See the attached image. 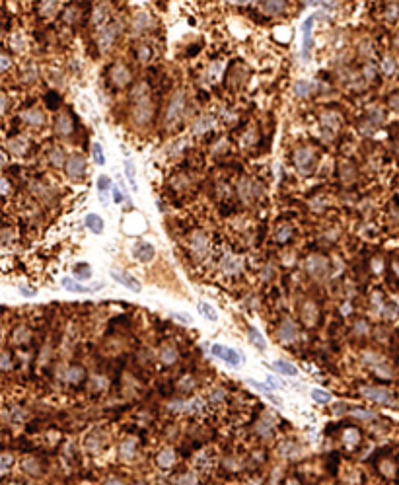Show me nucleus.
Here are the masks:
<instances>
[{
	"label": "nucleus",
	"mask_w": 399,
	"mask_h": 485,
	"mask_svg": "<svg viewBox=\"0 0 399 485\" xmlns=\"http://www.w3.org/2000/svg\"><path fill=\"white\" fill-rule=\"evenodd\" d=\"M294 164L300 173H310L316 166V154L312 148H298L294 152Z\"/></svg>",
	"instance_id": "obj_1"
},
{
	"label": "nucleus",
	"mask_w": 399,
	"mask_h": 485,
	"mask_svg": "<svg viewBox=\"0 0 399 485\" xmlns=\"http://www.w3.org/2000/svg\"><path fill=\"white\" fill-rule=\"evenodd\" d=\"M183 109H185V94L183 92H176V96L172 98V102L168 105V111H166V123L168 125H174L181 117Z\"/></svg>",
	"instance_id": "obj_2"
},
{
	"label": "nucleus",
	"mask_w": 399,
	"mask_h": 485,
	"mask_svg": "<svg viewBox=\"0 0 399 485\" xmlns=\"http://www.w3.org/2000/svg\"><path fill=\"white\" fill-rule=\"evenodd\" d=\"M212 355L214 357H218L220 360H224L226 364H230V366H239L241 364V355L236 351V349H230V347H226V345H212Z\"/></svg>",
	"instance_id": "obj_3"
},
{
	"label": "nucleus",
	"mask_w": 399,
	"mask_h": 485,
	"mask_svg": "<svg viewBox=\"0 0 399 485\" xmlns=\"http://www.w3.org/2000/svg\"><path fill=\"white\" fill-rule=\"evenodd\" d=\"M362 396L368 398L370 401H376V403H382V405H392L394 403V394L388 390V388H362Z\"/></svg>",
	"instance_id": "obj_4"
},
{
	"label": "nucleus",
	"mask_w": 399,
	"mask_h": 485,
	"mask_svg": "<svg viewBox=\"0 0 399 485\" xmlns=\"http://www.w3.org/2000/svg\"><path fill=\"white\" fill-rule=\"evenodd\" d=\"M327 267H329V263H327V259H325L323 255H310V257H308L306 269H308V273H310L312 277H316V279L325 277Z\"/></svg>",
	"instance_id": "obj_5"
},
{
	"label": "nucleus",
	"mask_w": 399,
	"mask_h": 485,
	"mask_svg": "<svg viewBox=\"0 0 399 485\" xmlns=\"http://www.w3.org/2000/svg\"><path fill=\"white\" fill-rule=\"evenodd\" d=\"M133 255H135V259H137V261H140V263H148V261H152V259H154L156 250H154V246H152L150 242H137V244L133 246Z\"/></svg>",
	"instance_id": "obj_6"
},
{
	"label": "nucleus",
	"mask_w": 399,
	"mask_h": 485,
	"mask_svg": "<svg viewBox=\"0 0 399 485\" xmlns=\"http://www.w3.org/2000/svg\"><path fill=\"white\" fill-rule=\"evenodd\" d=\"M277 337H279V341H282V343H292V341H296V339H298V327H296V323L292 322V320H284V322L280 323V327H279Z\"/></svg>",
	"instance_id": "obj_7"
},
{
	"label": "nucleus",
	"mask_w": 399,
	"mask_h": 485,
	"mask_svg": "<svg viewBox=\"0 0 399 485\" xmlns=\"http://www.w3.org/2000/svg\"><path fill=\"white\" fill-rule=\"evenodd\" d=\"M62 287H64L66 291H70V293H80V295H86V293H96L98 289H101V287H103V283H98V285H94V287H86V285L78 283V281H76V279H72V277H64V279H62Z\"/></svg>",
	"instance_id": "obj_8"
},
{
	"label": "nucleus",
	"mask_w": 399,
	"mask_h": 485,
	"mask_svg": "<svg viewBox=\"0 0 399 485\" xmlns=\"http://www.w3.org/2000/svg\"><path fill=\"white\" fill-rule=\"evenodd\" d=\"M191 252L197 259H202L206 253H208V240L204 238L202 232H195L191 236Z\"/></svg>",
	"instance_id": "obj_9"
},
{
	"label": "nucleus",
	"mask_w": 399,
	"mask_h": 485,
	"mask_svg": "<svg viewBox=\"0 0 399 485\" xmlns=\"http://www.w3.org/2000/svg\"><path fill=\"white\" fill-rule=\"evenodd\" d=\"M133 117H135V121H137V123L146 125V123H148V119L152 117V105H150V100L140 102V104H135V107H133Z\"/></svg>",
	"instance_id": "obj_10"
},
{
	"label": "nucleus",
	"mask_w": 399,
	"mask_h": 485,
	"mask_svg": "<svg viewBox=\"0 0 399 485\" xmlns=\"http://www.w3.org/2000/svg\"><path fill=\"white\" fill-rule=\"evenodd\" d=\"M84 171H86V160H84V156L74 154V156L68 158V162H66V173L70 177H80Z\"/></svg>",
	"instance_id": "obj_11"
},
{
	"label": "nucleus",
	"mask_w": 399,
	"mask_h": 485,
	"mask_svg": "<svg viewBox=\"0 0 399 485\" xmlns=\"http://www.w3.org/2000/svg\"><path fill=\"white\" fill-rule=\"evenodd\" d=\"M115 35H117V27H115L113 23H105V25L100 29V37H98L100 47H101V49H109V47L113 45V41H115Z\"/></svg>",
	"instance_id": "obj_12"
},
{
	"label": "nucleus",
	"mask_w": 399,
	"mask_h": 485,
	"mask_svg": "<svg viewBox=\"0 0 399 485\" xmlns=\"http://www.w3.org/2000/svg\"><path fill=\"white\" fill-rule=\"evenodd\" d=\"M111 80H113V84H117V86H127V84L131 82V72H129V68H127L125 64L117 63V64L111 68Z\"/></svg>",
	"instance_id": "obj_13"
},
{
	"label": "nucleus",
	"mask_w": 399,
	"mask_h": 485,
	"mask_svg": "<svg viewBox=\"0 0 399 485\" xmlns=\"http://www.w3.org/2000/svg\"><path fill=\"white\" fill-rule=\"evenodd\" d=\"M111 277L119 283V285H123V287H127L129 291H133V293H140V283L135 279V277H131L129 273H119V271H111Z\"/></svg>",
	"instance_id": "obj_14"
},
{
	"label": "nucleus",
	"mask_w": 399,
	"mask_h": 485,
	"mask_svg": "<svg viewBox=\"0 0 399 485\" xmlns=\"http://www.w3.org/2000/svg\"><path fill=\"white\" fill-rule=\"evenodd\" d=\"M321 123H323V129H327V135H329V139H331V133H335V131L339 129V115L333 113V111H325V113L321 115ZM327 135H325V137H327Z\"/></svg>",
	"instance_id": "obj_15"
},
{
	"label": "nucleus",
	"mask_w": 399,
	"mask_h": 485,
	"mask_svg": "<svg viewBox=\"0 0 399 485\" xmlns=\"http://www.w3.org/2000/svg\"><path fill=\"white\" fill-rule=\"evenodd\" d=\"M86 226L90 228V232H94V234H101L103 232V228H105V224H103V218L100 216V214H88L86 216Z\"/></svg>",
	"instance_id": "obj_16"
},
{
	"label": "nucleus",
	"mask_w": 399,
	"mask_h": 485,
	"mask_svg": "<svg viewBox=\"0 0 399 485\" xmlns=\"http://www.w3.org/2000/svg\"><path fill=\"white\" fill-rule=\"evenodd\" d=\"M131 100H133V104H140V102H146V100H150V96H148V86L142 82V84H137L135 88H133V92H131Z\"/></svg>",
	"instance_id": "obj_17"
},
{
	"label": "nucleus",
	"mask_w": 399,
	"mask_h": 485,
	"mask_svg": "<svg viewBox=\"0 0 399 485\" xmlns=\"http://www.w3.org/2000/svg\"><path fill=\"white\" fill-rule=\"evenodd\" d=\"M21 119L29 125H43L45 123V115L39 111V109H27L21 113Z\"/></svg>",
	"instance_id": "obj_18"
},
{
	"label": "nucleus",
	"mask_w": 399,
	"mask_h": 485,
	"mask_svg": "<svg viewBox=\"0 0 399 485\" xmlns=\"http://www.w3.org/2000/svg\"><path fill=\"white\" fill-rule=\"evenodd\" d=\"M55 131H57V133H59L60 137H66V135H70V133H72V121H70V117H68V115H60V117L57 119Z\"/></svg>",
	"instance_id": "obj_19"
},
{
	"label": "nucleus",
	"mask_w": 399,
	"mask_h": 485,
	"mask_svg": "<svg viewBox=\"0 0 399 485\" xmlns=\"http://www.w3.org/2000/svg\"><path fill=\"white\" fill-rule=\"evenodd\" d=\"M312 27H314V18H308L302 25V31H304V55L310 53V47H312Z\"/></svg>",
	"instance_id": "obj_20"
},
{
	"label": "nucleus",
	"mask_w": 399,
	"mask_h": 485,
	"mask_svg": "<svg viewBox=\"0 0 399 485\" xmlns=\"http://www.w3.org/2000/svg\"><path fill=\"white\" fill-rule=\"evenodd\" d=\"M125 175H127V181L131 185L133 191H139V185H137V169H135V164L131 160H125Z\"/></svg>",
	"instance_id": "obj_21"
},
{
	"label": "nucleus",
	"mask_w": 399,
	"mask_h": 485,
	"mask_svg": "<svg viewBox=\"0 0 399 485\" xmlns=\"http://www.w3.org/2000/svg\"><path fill=\"white\" fill-rule=\"evenodd\" d=\"M160 358H162V362H166V364L176 362V360H178V349H176L174 345H166V347H162V351H160Z\"/></svg>",
	"instance_id": "obj_22"
},
{
	"label": "nucleus",
	"mask_w": 399,
	"mask_h": 485,
	"mask_svg": "<svg viewBox=\"0 0 399 485\" xmlns=\"http://www.w3.org/2000/svg\"><path fill=\"white\" fill-rule=\"evenodd\" d=\"M84 368L82 366H70L68 370H66V374H64V378L70 382V384H78V382H82L84 380Z\"/></svg>",
	"instance_id": "obj_23"
},
{
	"label": "nucleus",
	"mask_w": 399,
	"mask_h": 485,
	"mask_svg": "<svg viewBox=\"0 0 399 485\" xmlns=\"http://www.w3.org/2000/svg\"><path fill=\"white\" fill-rule=\"evenodd\" d=\"M275 370L280 372V374H286V376H296L298 374V368L292 362H286V360H277L275 362Z\"/></svg>",
	"instance_id": "obj_24"
},
{
	"label": "nucleus",
	"mask_w": 399,
	"mask_h": 485,
	"mask_svg": "<svg viewBox=\"0 0 399 485\" xmlns=\"http://www.w3.org/2000/svg\"><path fill=\"white\" fill-rule=\"evenodd\" d=\"M154 21H152V18L146 14V12H139L137 16H135V21H133V25H135V29H146V27H150Z\"/></svg>",
	"instance_id": "obj_25"
},
{
	"label": "nucleus",
	"mask_w": 399,
	"mask_h": 485,
	"mask_svg": "<svg viewBox=\"0 0 399 485\" xmlns=\"http://www.w3.org/2000/svg\"><path fill=\"white\" fill-rule=\"evenodd\" d=\"M312 90H314L312 82H306V80H298V82L294 84V94H296L298 98H308V96L312 94Z\"/></svg>",
	"instance_id": "obj_26"
},
{
	"label": "nucleus",
	"mask_w": 399,
	"mask_h": 485,
	"mask_svg": "<svg viewBox=\"0 0 399 485\" xmlns=\"http://www.w3.org/2000/svg\"><path fill=\"white\" fill-rule=\"evenodd\" d=\"M90 277H92V269L88 263H78L74 267V279L76 281H88Z\"/></svg>",
	"instance_id": "obj_27"
},
{
	"label": "nucleus",
	"mask_w": 399,
	"mask_h": 485,
	"mask_svg": "<svg viewBox=\"0 0 399 485\" xmlns=\"http://www.w3.org/2000/svg\"><path fill=\"white\" fill-rule=\"evenodd\" d=\"M249 341L259 349V351H265L267 349V341H265V337L255 329V327H249Z\"/></svg>",
	"instance_id": "obj_28"
},
{
	"label": "nucleus",
	"mask_w": 399,
	"mask_h": 485,
	"mask_svg": "<svg viewBox=\"0 0 399 485\" xmlns=\"http://www.w3.org/2000/svg\"><path fill=\"white\" fill-rule=\"evenodd\" d=\"M302 318H304V322L308 323V325H314V323L318 322V308H316V304H306L304 306V314H302Z\"/></svg>",
	"instance_id": "obj_29"
},
{
	"label": "nucleus",
	"mask_w": 399,
	"mask_h": 485,
	"mask_svg": "<svg viewBox=\"0 0 399 485\" xmlns=\"http://www.w3.org/2000/svg\"><path fill=\"white\" fill-rule=\"evenodd\" d=\"M8 148H10L14 154H16V152H18V154H23L25 148H27V141H25L23 137H16V139H12V141L8 143Z\"/></svg>",
	"instance_id": "obj_30"
},
{
	"label": "nucleus",
	"mask_w": 399,
	"mask_h": 485,
	"mask_svg": "<svg viewBox=\"0 0 399 485\" xmlns=\"http://www.w3.org/2000/svg\"><path fill=\"white\" fill-rule=\"evenodd\" d=\"M92 158H94V162L98 166H103L105 164V154H103V148H101L100 143H94L92 145Z\"/></svg>",
	"instance_id": "obj_31"
},
{
	"label": "nucleus",
	"mask_w": 399,
	"mask_h": 485,
	"mask_svg": "<svg viewBox=\"0 0 399 485\" xmlns=\"http://www.w3.org/2000/svg\"><path fill=\"white\" fill-rule=\"evenodd\" d=\"M199 312L202 314V316H206L208 320H218V312L208 304V302H199Z\"/></svg>",
	"instance_id": "obj_32"
},
{
	"label": "nucleus",
	"mask_w": 399,
	"mask_h": 485,
	"mask_svg": "<svg viewBox=\"0 0 399 485\" xmlns=\"http://www.w3.org/2000/svg\"><path fill=\"white\" fill-rule=\"evenodd\" d=\"M312 400H316L318 403H329L331 401V394L323 392V390H312Z\"/></svg>",
	"instance_id": "obj_33"
},
{
	"label": "nucleus",
	"mask_w": 399,
	"mask_h": 485,
	"mask_svg": "<svg viewBox=\"0 0 399 485\" xmlns=\"http://www.w3.org/2000/svg\"><path fill=\"white\" fill-rule=\"evenodd\" d=\"M212 123H214V119H210V117H200L199 121L195 123V133H204V131H208L210 127H212Z\"/></svg>",
	"instance_id": "obj_34"
},
{
	"label": "nucleus",
	"mask_w": 399,
	"mask_h": 485,
	"mask_svg": "<svg viewBox=\"0 0 399 485\" xmlns=\"http://www.w3.org/2000/svg\"><path fill=\"white\" fill-rule=\"evenodd\" d=\"M284 6H286L284 2H265V4H263V10H265L267 14H277V12H280Z\"/></svg>",
	"instance_id": "obj_35"
},
{
	"label": "nucleus",
	"mask_w": 399,
	"mask_h": 485,
	"mask_svg": "<svg viewBox=\"0 0 399 485\" xmlns=\"http://www.w3.org/2000/svg\"><path fill=\"white\" fill-rule=\"evenodd\" d=\"M239 195H241V199L247 203V201H251V197H253V191H251V183L249 181H243L241 185H239Z\"/></svg>",
	"instance_id": "obj_36"
},
{
	"label": "nucleus",
	"mask_w": 399,
	"mask_h": 485,
	"mask_svg": "<svg viewBox=\"0 0 399 485\" xmlns=\"http://www.w3.org/2000/svg\"><path fill=\"white\" fill-rule=\"evenodd\" d=\"M27 337H29V329L27 327H18L14 331V343H23V341H27Z\"/></svg>",
	"instance_id": "obj_37"
},
{
	"label": "nucleus",
	"mask_w": 399,
	"mask_h": 485,
	"mask_svg": "<svg viewBox=\"0 0 399 485\" xmlns=\"http://www.w3.org/2000/svg\"><path fill=\"white\" fill-rule=\"evenodd\" d=\"M343 439H345V443H347V444H355V443H359L360 433H359V431H355V429H349V431L343 435Z\"/></svg>",
	"instance_id": "obj_38"
},
{
	"label": "nucleus",
	"mask_w": 399,
	"mask_h": 485,
	"mask_svg": "<svg viewBox=\"0 0 399 485\" xmlns=\"http://www.w3.org/2000/svg\"><path fill=\"white\" fill-rule=\"evenodd\" d=\"M382 72H386V74H394L396 72V61L394 59H384V63H382Z\"/></svg>",
	"instance_id": "obj_39"
},
{
	"label": "nucleus",
	"mask_w": 399,
	"mask_h": 485,
	"mask_svg": "<svg viewBox=\"0 0 399 485\" xmlns=\"http://www.w3.org/2000/svg\"><path fill=\"white\" fill-rule=\"evenodd\" d=\"M292 236V228L290 226H280V230L277 232V240L279 242H286Z\"/></svg>",
	"instance_id": "obj_40"
},
{
	"label": "nucleus",
	"mask_w": 399,
	"mask_h": 485,
	"mask_svg": "<svg viewBox=\"0 0 399 485\" xmlns=\"http://www.w3.org/2000/svg\"><path fill=\"white\" fill-rule=\"evenodd\" d=\"M109 187H111V179H109L107 175H100V177H98V189H100L101 193H105Z\"/></svg>",
	"instance_id": "obj_41"
},
{
	"label": "nucleus",
	"mask_w": 399,
	"mask_h": 485,
	"mask_svg": "<svg viewBox=\"0 0 399 485\" xmlns=\"http://www.w3.org/2000/svg\"><path fill=\"white\" fill-rule=\"evenodd\" d=\"M51 162H53L55 166H62V162H64V154H62V150H60V148H55V150H53V154H51Z\"/></svg>",
	"instance_id": "obj_42"
},
{
	"label": "nucleus",
	"mask_w": 399,
	"mask_h": 485,
	"mask_svg": "<svg viewBox=\"0 0 399 485\" xmlns=\"http://www.w3.org/2000/svg\"><path fill=\"white\" fill-rule=\"evenodd\" d=\"M172 462H174V452H172V450H164V452L160 454V464L166 468V466L172 464Z\"/></svg>",
	"instance_id": "obj_43"
},
{
	"label": "nucleus",
	"mask_w": 399,
	"mask_h": 485,
	"mask_svg": "<svg viewBox=\"0 0 399 485\" xmlns=\"http://www.w3.org/2000/svg\"><path fill=\"white\" fill-rule=\"evenodd\" d=\"M152 57V51H150V47H146V45H142L140 49H139V61H142V63H146L148 59Z\"/></svg>",
	"instance_id": "obj_44"
},
{
	"label": "nucleus",
	"mask_w": 399,
	"mask_h": 485,
	"mask_svg": "<svg viewBox=\"0 0 399 485\" xmlns=\"http://www.w3.org/2000/svg\"><path fill=\"white\" fill-rule=\"evenodd\" d=\"M247 384L253 386V388H257L259 392H265V394H269V392L273 390L271 386H267V384H263V382H257V380H247Z\"/></svg>",
	"instance_id": "obj_45"
},
{
	"label": "nucleus",
	"mask_w": 399,
	"mask_h": 485,
	"mask_svg": "<svg viewBox=\"0 0 399 485\" xmlns=\"http://www.w3.org/2000/svg\"><path fill=\"white\" fill-rule=\"evenodd\" d=\"M172 316H174L176 320H180V322H181V323H191V322H193L189 314H180V312H174Z\"/></svg>",
	"instance_id": "obj_46"
},
{
	"label": "nucleus",
	"mask_w": 399,
	"mask_h": 485,
	"mask_svg": "<svg viewBox=\"0 0 399 485\" xmlns=\"http://www.w3.org/2000/svg\"><path fill=\"white\" fill-rule=\"evenodd\" d=\"M103 16H105V10H103V8H98V10H96V14H94V23H98V25H100V23L103 21Z\"/></svg>",
	"instance_id": "obj_47"
},
{
	"label": "nucleus",
	"mask_w": 399,
	"mask_h": 485,
	"mask_svg": "<svg viewBox=\"0 0 399 485\" xmlns=\"http://www.w3.org/2000/svg\"><path fill=\"white\" fill-rule=\"evenodd\" d=\"M0 61H2V63H0V70H2V72H6V70H8V66H10V59H8V55H2V57H0Z\"/></svg>",
	"instance_id": "obj_48"
},
{
	"label": "nucleus",
	"mask_w": 399,
	"mask_h": 485,
	"mask_svg": "<svg viewBox=\"0 0 399 485\" xmlns=\"http://www.w3.org/2000/svg\"><path fill=\"white\" fill-rule=\"evenodd\" d=\"M364 74H366V78H368V80H372V78L376 76V68H374L372 64H366V68H364Z\"/></svg>",
	"instance_id": "obj_49"
},
{
	"label": "nucleus",
	"mask_w": 399,
	"mask_h": 485,
	"mask_svg": "<svg viewBox=\"0 0 399 485\" xmlns=\"http://www.w3.org/2000/svg\"><path fill=\"white\" fill-rule=\"evenodd\" d=\"M355 415H357V417H362V419H374V413H370V411H362V409H360V411L357 409V411H355Z\"/></svg>",
	"instance_id": "obj_50"
},
{
	"label": "nucleus",
	"mask_w": 399,
	"mask_h": 485,
	"mask_svg": "<svg viewBox=\"0 0 399 485\" xmlns=\"http://www.w3.org/2000/svg\"><path fill=\"white\" fill-rule=\"evenodd\" d=\"M113 201H115V203H123V193H121L117 187H113Z\"/></svg>",
	"instance_id": "obj_51"
},
{
	"label": "nucleus",
	"mask_w": 399,
	"mask_h": 485,
	"mask_svg": "<svg viewBox=\"0 0 399 485\" xmlns=\"http://www.w3.org/2000/svg\"><path fill=\"white\" fill-rule=\"evenodd\" d=\"M21 295H23V296H35L37 291H35L33 287H31V289H29V287H23V289H21Z\"/></svg>",
	"instance_id": "obj_52"
},
{
	"label": "nucleus",
	"mask_w": 399,
	"mask_h": 485,
	"mask_svg": "<svg viewBox=\"0 0 399 485\" xmlns=\"http://www.w3.org/2000/svg\"><path fill=\"white\" fill-rule=\"evenodd\" d=\"M390 104H392V107H396V109H399V94H398V96H394V98L390 100Z\"/></svg>",
	"instance_id": "obj_53"
},
{
	"label": "nucleus",
	"mask_w": 399,
	"mask_h": 485,
	"mask_svg": "<svg viewBox=\"0 0 399 485\" xmlns=\"http://www.w3.org/2000/svg\"><path fill=\"white\" fill-rule=\"evenodd\" d=\"M357 331H360V333H364V331H366V323H364V322L357 323Z\"/></svg>",
	"instance_id": "obj_54"
},
{
	"label": "nucleus",
	"mask_w": 399,
	"mask_h": 485,
	"mask_svg": "<svg viewBox=\"0 0 399 485\" xmlns=\"http://www.w3.org/2000/svg\"><path fill=\"white\" fill-rule=\"evenodd\" d=\"M2 193H4V195H6V193H8V183H6V179H4V181H2Z\"/></svg>",
	"instance_id": "obj_55"
},
{
	"label": "nucleus",
	"mask_w": 399,
	"mask_h": 485,
	"mask_svg": "<svg viewBox=\"0 0 399 485\" xmlns=\"http://www.w3.org/2000/svg\"><path fill=\"white\" fill-rule=\"evenodd\" d=\"M107 485H125V484H121V482H109Z\"/></svg>",
	"instance_id": "obj_56"
},
{
	"label": "nucleus",
	"mask_w": 399,
	"mask_h": 485,
	"mask_svg": "<svg viewBox=\"0 0 399 485\" xmlns=\"http://www.w3.org/2000/svg\"><path fill=\"white\" fill-rule=\"evenodd\" d=\"M396 45H399V33H398V37H396Z\"/></svg>",
	"instance_id": "obj_57"
}]
</instances>
